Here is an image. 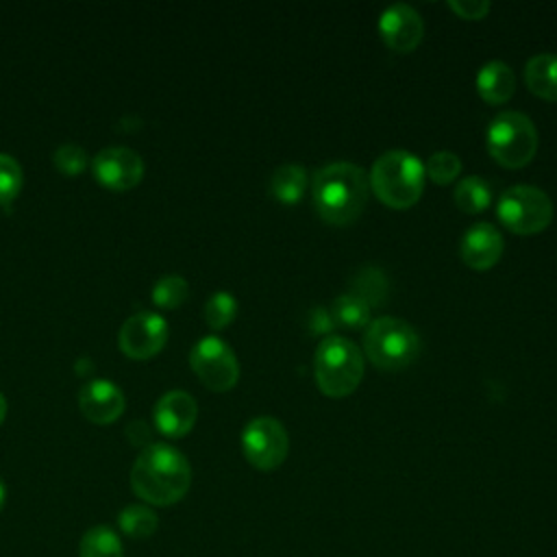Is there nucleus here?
<instances>
[{
    "instance_id": "nucleus-1",
    "label": "nucleus",
    "mask_w": 557,
    "mask_h": 557,
    "mask_svg": "<svg viewBox=\"0 0 557 557\" xmlns=\"http://www.w3.org/2000/svg\"><path fill=\"white\" fill-rule=\"evenodd\" d=\"M131 485L133 492L150 505H174L191 485L189 461L170 444H148L133 463Z\"/></svg>"
},
{
    "instance_id": "nucleus-2",
    "label": "nucleus",
    "mask_w": 557,
    "mask_h": 557,
    "mask_svg": "<svg viewBox=\"0 0 557 557\" xmlns=\"http://www.w3.org/2000/svg\"><path fill=\"white\" fill-rule=\"evenodd\" d=\"M368 194L370 181L366 170L348 161H335L320 168L311 181L315 213L333 226H348L355 222L366 209Z\"/></svg>"
},
{
    "instance_id": "nucleus-3",
    "label": "nucleus",
    "mask_w": 557,
    "mask_h": 557,
    "mask_svg": "<svg viewBox=\"0 0 557 557\" xmlns=\"http://www.w3.org/2000/svg\"><path fill=\"white\" fill-rule=\"evenodd\" d=\"M424 163L407 150H387L370 168L368 181L374 196L392 209H409L424 189Z\"/></svg>"
},
{
    "instance_id": "nucleus-4",
    "label": "nucleus",
    "mask_w": 557,
    "mask_h": 557,
    "mask_svg": "<svg viewBox=\"0 0 557 557\" xmlns=\"http://www.w3.org/2000/svg\"><path fill=\"white\" fill-rule=\"evenodd\" d=\"M315 383L329 398H344L357 389L363 376L361 350L342 335H324L313 357Z\"/></svg>"
},
{
    "instance_id": "nucleus-5",
    "label": "nucleus",
    "mask_w": 557,
    "mask_h": 557,
    "mask_svg": "<svg viewBox=\"0 0 557 557\" xmlns=\"http://www.w3.org/2000/svg\"><path fill=\"white\" fill-rule=\"evenodd\" d=\"M363 350L379 370H403L420 355V337L405 320L383 315L366 326Z\"/></svg>"
},
{
    "instance_id": "nucleus-6",
    "label": "nucleus",
    "mask_w": 557,
    "mask_h": 557,
    "mask_svg": "<svg viewBox=\"0 0 557 557\" xmlns=\"http://www.w3.org/2000/svg\"><path fill=\"white\" fill-rule=\"evenodd\" d=\"M485 144L503 168H522L535 157L537 131L524 113L503 111L490 122Z\"/></svg>"
},
{
    "instance_id": "nucleus-7",
    "label": "nucleus",
    "mask_w": 557,
    "mask_h": 557,
    "mask_svg": "<svg viewBox=\"0 0 557 557\" xmlns=\"http://www.w3.org/2000/svg\"><path fill=\"white\" fill-rule=\"evenodd\" d=\"M496 215L509 231L533 235L550 224L553 202L548 194L535 185H513L498 196Z\"/></svg>"
},
{
    "instance_id": "nucleus-8",
    "label": "nucleus",
    "mask_w": 557,
    "mask_h": 557,
    "mask_svg": "<svg viewBox=\"0 0 557 557\" xmlns=\"http://www.w3.org/2000/svg\"><path fill=\"white\" fill-rule=\"evenodd\" d=\"M242 450L248 463L257 470H274L289 453L287 431L272 416L252 418L242 431Z\"/></svg>"
},
{
    "instance_id": "nucleus-9",
    "label": "nucleus",
    "mask_w": 557,
    "mask_h": 557,
    "mask_svg": "<svg viewBox=\"0 0 557 557\" xmlns=\"http://www.w3.org/2000/svg\"><path fill=\"white\" fill-rule=\"evenodd\" d=\"M196 376L213 392L231 389L239 379V363L226 342L215 335L202 337L189 352Z\"/></svg>"
},
{
    "instance_id": "nucleus-10",
    "label": "nucleus",
    "mask_w": 557,
    "mask_h": 557,
    "mask_svg": "<svg viewBox=\"0 0 557 557\" xmlns=\"http://www.w3.org/2000/svg\"><path fill=\"white\" fill-rule=\"evenodd\" d=\"M168 339V322L152 313V311H139L133 313L120 329L117 344L122 352H126L133 359H148L157 355Z\"/></svg>"
},
{
    "instance_id": "nucleus-11",
    "label": "nucleus",
    "mask_w": 557,
    "mask_h": 557,
    "mask_svg": "<svg viewBox=\"0 0 557 557\" xmlns=\"http://www.w3.org/2000/svg\"><path fill=\"white\" fill-rule=\"evenodd\" d=\"M91 168H94L96 178L113 191L131 189L144 176L141 157L126 146H111V148L100 150L94 157Z\"/></svg>"
},
{
    "instance_id": "nucleus-12",
    "label": "nucleus",
    "mask_w": 557,
    "mask_h": 557,
    "mask_svg": "<svg viewBox=\"0 0 557 557\" xmlns=\"http://www.w3.org/2000/svg\"><path fill=\"white\" fill-rule=\"evenodd\" d=\"M379 35L389 50L411 52L422 41L424 22L413 7L396 2L379 15Z\"/></svg>"
},
{
    "instance_id": "nucleus-13",
    "label": "nucleus",
    "mask_w": 557,
    "mask_h": 557,
    "mask_svg": "<svg viewBox=\"0 0 557 557\" xmlns=\"http://www.w3.org/2000/svg\"><path fill=\"white\" fill-rule=\"evenodd\" d=\"M500 255H503V235L490 222L472 224L459 242L461 261L474 270H487L496 265Z\"/></svg>"
},
{
    "instance_id": "nucleus-14",
    "label": "nucleus",
    "mask_w": 557,
    "mask_h": 557,
    "mask_svg": "<svg viewBox=\"0 0 557 557\" xmlns=\"http://www.w3.org/2000/svg\"><path fill=\"white\" fill-rule=\"evenodd\" d=\"M198 416V405L191 394L172 389L154 405V424L165 437H183L191 431Z\"/></svg>"
},
{
    "instance_id": "nucleus-15",
    "label": "nucleus",
    "mask_w": 557,
    "mask_h": 557,
    "mask_svg": "<svg viewBox=\"0 0 557 557\" xmlns=\"http://www.w3.org/2000/svg\"><path fill=\"white\" fill-rule=\"evenodd\" d=\"M78 405L85 418L96 424H109L124 411V394L120 387L104 379H94L81 387Z\"/></svg>"
},
{
    "instance_id": "nucleus-16",
    "label": "nucleus",
    "mask_w": 557,
    "mask_h": 557,
    "mask_svg": "<svg viewBox=\"0 0 557 557\" xmlns=\"http://www.w3.org/2000/svg\"><path fill=\"white\" fill-rule=\"evenodd\" d=\"M476 91L487 104H505L516 91L513 70L503 61H487L476 72Z\"/></svg>"
},
{
    "instance_id": "nucleus-17",
    "label": "nucleus",
    "mask_w": 557,
    "mask_h": 557,
    "mask_svg": "<svg viewBox=\"0 0 557 557\" xmlns=\"http://www.w3.org/2000/svg\"><path fill=\"white\" fill-rule=\"evenodd\" d=\"M524 83L537 98L557 102V54L540 52L524 63Z\"/></svg>"
},
{
    "instance_id": "nucleus-18",
    "label": "nucleus",
    "mask_w": 557,
    "mask_h": 557,
    "mask_svg": "<svg viewBox=\"0 0 557 557\" xmlns=\"http://www.w3.org/2000/svg\"><path fill=\"white\" fill-rule=\"evenodd\" d=\"M270 194L283 205H296L307 187V170L296 163L278 165L270 176Z\"/></svg>"
},
{
    "instance_id": "nucleus-19",
    "label": "nucleus",
    "mask_w": 557,
    "mask_h": 557,
    "mask_svg": "<svg viewBox=\"0 0 557 557\" xmlns=\"http://www.w3.org/2000/svg\"><path fill=\"white\" fill-rule=\"evenodd\" d=\"M78 553L81 557H124L120 535L104 524L85 531V535L81 537Z\"/></svg>"
},
{
    "instance_id": "nucleus-20",
    "label": "nucleus",
    "mask_w": 557,
    "mask_h": 557,
    "mask_svg": "<svg viewBox=\"0 0 557 557\" xmlns=\"http://www.w3.org/2000/svg\"><path fill=\"white\" fill-rule=\"evenodd\" d=\"M387 292H389L387 276L383 274V270H379V268H374V265L361 268V270L357 272V276L352 278V289H350V294L359 296L370 309L383 305L385 298H387Z\"/></svg>"
},
{
    "instance_id": "nucleus-21",
    "label": "nucleus",
    "mask_w": 557,
    "mask_h": 557,
    "mask_svg": "<svg viewBox=\"0 0 557 557\" xmlns=\"http://www.w3.org/2000/svg\"><path fill=\"white\" fill-rule=\"evenodd\" d=\"M331 318L335 326L366 329L370 324V307L355 294H342L331 305Z\"/></svg>"
},
{
    "instance_id": "nucleus-22",
    "label": "nucleus",
    "mask_w": 557,
    "mask_h": 557,
    "mask_svg": "<svg viewBox=\"0 0 557 557\" xmlns=\"http://www.w3.org/2000/svg\"><path fill=\"white\" fill-rule=\"evenodd\" d=\"M117 527L124 535H128L133 540H144V537H150L157 531L159 518L146 505H126L117 513Z\"/></svg>"
},
{
    "instance_id": "nucleus-23",
    "label": "nucleus",
    "mask_w": 557,
    "mask_h": 557,
    "mask_svg": "<svg viewBox=\"0 0 557 557\" xmlns=\"http://www.w3.org/2000/svg\"><path fill=\"white\" fill-rule=\"evenodd\" d=\"M455 205L466 213H481L492 205V189L481 176H466L455 187Z\"/></svg>"
},
{
    "instance_id": "nucleus-24",
    "label": "nucleus",
    "mask_w": 557,
    "mask_h": 557,
    "mask_svg": "<svg viewBox=\"0 0 557 557\" xmlns=\"http://www.w3.org/2000/svg\"><path fill=\"white\" fill-rule=\"evenodd\" d=\"M189 285L181 274H163L152 287V300L163 309H174L185 302Z\"/></svg>"
},
{
    "instance_id": "nucleus-25",
    "label": "nucleus",
    "mask_w": 557,
    "mask_h": 557,
    "mask_svg": "<svg viewBox=\"0 0 557 557\" xmlns=\"http://www.w3.org/2000/svg\"><path fill=\"white\" fill-rule=\"evenodd\" d=\"M459 172H461V159L450 150H437L424 163V174L437 185L453 183L459 176Z\"/></svg>"
},
{
    "instance_id": "nucleus-26",
    "label": "nucleus",
    "mask_w": 557,
    "mask_h": 557,
    "mask_svg": "<svg viewBox=\"0 0 557 557\" xmlns=\"http://www.w3.org/2000/svg\"><path fill=\"white\" fill-rule=\"evenodd\" d=\"M237 315V300L231 292H215L205 302V320L211 329H224Z\"/></svg>"
},
{
    "instance_id": "nucleus-27",
    "label": "nucleus",
    "mask_w": 557,
    "mask_h": 557,
    "mask_svg": "<svg viewBox=\"0 0 557 557\" xmlns=\"http://www.w3.org/2000/svg\"><path fill=\"white\" fill-rule=\"evenodd\" d=\"M20 187H22L20 163L11 154L0 152V205L9 209L15 196L20 194Z\"/></svg>"
},
{
    "instance_id": "nucleus-28",
    "label": "nucleus",
    "mask_w": 557,
    "mask_h": 557,
    "mask_svg": "<svg viewBox=\"0 0 557 557\" xmlns=\"http://www.w3.org/2000/svg\"><path fill=\"white\" fill-rule=\"evenodd\" d=\"M52 161L59 168V172H63L67 176H76L87 165V152L76 144H63L54 150Z\"/></svg>"
},
{
    "instance_id": "nucleus-29",
    "label": "nucleus",
    "mask_w": 557,
    "mask_h": 557,
    "mask_svg": "<svg viewBox=\"0 0 557 557\" xmlns=\"http://www.w3.org/2000/svg\"><path fill=\"white\" fill-rule=\"evenodd\" d=\"M448 7L463 20H483L492 9L487 0H450Z\"/></svg>"
},
{
    "instance_id": "nucleus-30",
    "label": "nucleus",
    "mask_w": 557,
    "mask_h": 557,
    "mask_svg": "<svg viewBox=\"0 0 557 557\" xmlns=\"http://www.w3.org/2000/svg\"><path fill=\"white\" fill-rule=\"evenodd\" d=\"M335 329V322L331 318V311L326 309H313L309 315V331L311 333H329Z\"/></svg>"
},
{
    "instance_id": "nucleus-31",
    "label": "nucleus",
    "mask_w": 557,
    "mask_h": 557,
    "mask_svg": "<svg viewBox=\"0 0 557 557\" xmlns=\"http://www.w3.org/2000/svg\"><path fill=\"white\" fill-rule=\"evenodd\" d=\"M126 435H128V440L135 444V446H144L146 442H148V437H150V431H148V426L144 424V422H131L128 424V429H126ZM148 446V444H146Z\"/></svg>"
},
{
    "instance_id": "nucleus-32",
    "label": "nucleus",
    "mask_w": 557,
    "mask_h": 557,
    "mask_svg": "<svg viewBox=\"0 0 557 557\" xmlns=\"http://www.w3.org/2000/svg\"><path fill=\"white\" fill-rule=\"evenodd\" d=\"M4 500H7V487H4V481H2V476H0V511H2V507H4Z\"/></svg>"
},
{
    "instance_id": "nucleus-33",
    "label": "nucleus",
    "mask_w": 557,
    "mask_h": 557,
    "mask_svg": "<svg viewBox=\"0 0 557 557\" xmlns=\"http://www.w3.org/2000/svg\"><path fill=\"white\" fill-rule=\"evenodd\" d=\"M4 416H7V400H4V396L0 394V424H2Z\"/></svg>"
}]
</instances>
